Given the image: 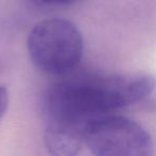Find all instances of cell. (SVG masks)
I'll return each mask as SVG.
<instances>
[{"instance_id":"obj_4","label":"cell","mask_w":156,"mask_h":156,"mask_svg":"<svg viewBox=\"0 0 156 156\" xmlns=\"http://www.w3.org/2000/svg\"><path fill=\"white\" fill-rule=\"evenodd\" d=\"M9 102H10V96L8 89L3 85H0V120L8 110Z\"/></svg>"},{"instance_id":"obj_2","label":"cell","mask_w":156,"mask_h":156,"mask_svg":"<svg viewBox=\"0 0 156 156\" xmlns=\"http://www.w3.org/2000/svg\"><path fill=\"white\" fill-rule=\"evenodd\" d=\"M27 46L30 58L37 69L51 75H64L81 61L84 40L72 21L47 18L33 26Z\"/></svg>"},{"instance_id":"obj_3","label":"cell","mask_w":156,"mask_h":156,"mask_svg":"<svg viewBox=\"0 0 156 156\" xmlns=\"http://www.w3.org/2000/svg\"><path fill=\"white\" fill-rule=\"evenodd\" d=\"M84 146L97 156H149L154 143L146 128L121 116L105 115L87 126Z\"/></svg>"},{"instance_id":"obj_1","label":"cell","mask_w":156,"mask_h":156,"mask_svg":"<svg viewBox=\"0 0 156 156\" xmlns=\"http://www.w3.org/2000/svg\"><path fill=\"white\" fill-rule=\"evenodd\" d=\"M155 92L156 77L150 73L86 75L55 83L44 97L48 151L58 156L78 154L93 121L117 109L144 104Z\"/></svg>"},{"instance_id":"obj_5","label":"cell","mask_w":156,"mask_h":156,"mask_svg":"<svg viewBox=\"0 0 156 156\" xmlns=\"http://www.w3.org/2000/svg\"><path fill=\"white\" fill-rule=\"evenodd\" d=\"M41 1L47 4H65V3H70V2L76 1V0H41Z\"/></svg>"}]
</instances>
